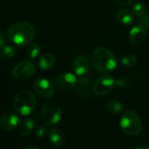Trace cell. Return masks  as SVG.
I'll return each mask as SVG.
<instances>
[{"label":"cell","instance_id":"obj_13","mask_svg":"<svg viewBox=\"0 0 149 149\" xmlns=\"http://www.w3.org/2000/svg\"><path fill=\"white\" fill-rule=\"evenodd\" d=\"M55 64V57L50 53H45L38 57L37 65L41 70H48L52 68Z\"/></svg>","mask_w":149,"mask_h":149},{"label":"cell","instance_id":"obj_20","mask_svg":"<svg viewBox=\"0 0 149 149\" xmlns=\"http://www.w3.org/2000/svg\"><path fill=\"white\" fill-rule=\"evenodd\" d=\"M121 64L126 68H132L137 63V57L132 54H127L121 58Z\"/></svg>","mask_w":149,"mask_h":149},{"label":"cell","instance_id":"obj_3","mask_svg":"<svg viewBox=\"0 0 149 149\" xmlns=\"http://www.w3.org/2000/svg\"><path fill=\"white\" fill-rule=\"evenodd\" d=\"M36 97L29 90H22L19 91L13 101L14 110L22 116H28L33 113L36 108Z\"/></svg>","mask_w":149,"mask_h":149},{"label":"cell","instance_id":"obj_21","mask_svg":"<svg viewBox=\"0 0 149 149\" xmlns=\"http://www.w3.org/2000/svg\"><path fill=\"white\" fill-rule=\"evenodd\" d=\"M132 13L136 17L140 19L146 13V8L142 3H136L132 6Z\"/></svg>","mask_w":149,"mask_h":149},{"label":"cell","instance_id":"obj_11","mask_svg":"<svg viewBox=\"0 0 149 149\" xmlns=\"http://www.w3.org/2000/svg\"><path fill=\"white\" fill-rule=\"evenodd\" d=\"M91 68V62L84 55H78L74 59L72 62V69L78 77L87 74Z\"/></svg>","mask_w":149,"mask_h":149},{"label":"cell","instance_id":"obj_7","mask_svg":"<svg viewBox=\"0 0 149 149\" xmlns=\"http://www.w3.org/2000/svg\"><path fill=\"white\" fill-rule=\"evenodd\" d=\"M116 86V82L112 77L108 74H104L98 77L92 84L91 91L96 96H105L109 94Z\"/></svg>","mask_w":149,"mask_h":149},{"label":"cell","instance_id":"obj_16","mask_svg":"<svg viewBox=\"0 0 149 149\" xmlns=\"http://www.w3.org/2000/svg\"><path fill=\"white\" fill-rule=\"evenodd\" d=\"M34 127H35V124H34V121L33 118H27L26 119H24L20 124H19V132L24 136V137H26V136H29L34 130Z\"/></svg>","mask_w":149,"mask_h":149},{"label":"cell","instance_id":"obj_22","mask_svg":"<svg viewBox=\"0 0 149 149\" xmlns=\"http://www.w3.org/2000/svg\"><path fill=\"white\" fill-rule=\"evenodd\" d=\"M116 82V86L120 87V88H125V87H128L131 84V81L128 77H118L117 80H115Z\"/></svg>","mask_w":149,"mask_h":149},{"label":"cell","instance_id":"obj_9","mask_svg":"<svg viewBox=\"0 0 149 149\" xmlns=\"http://www.w3.org/2000/svg\"><path fill=\"white\" fill-rule=\"evenodd\" d=\"M33 90L40 97L44 99H49L54 94V86L49 80L44 77H40L34 81Z\"/></svg>","mask_w":149,"mask_h":149},{"label":"cell","instance_id":"obj_29","mask_svg":"<svg viewBox=\"0 0 149 149\" xmlns=\"http://www.w3.org/2000/svg\"><path fill=\"white\" fill-rule=\"evenodd\" d=\"M0 149H2V148H1V147H0Z\"/></svg>","mask_w":149,"mask_h":149},{"label":"cell","instance_id":"obj_26","mask_svg":"<svg viewBox=\"0 0 149 149\" xmlns=\"http://www.w3.org/2000/svg\"><path fill=\"white\" fill-rule=\"evenodd\" d=\"M6 43V37L3 33L0 32V47L5 46Z\"/></svg>","mask_w":149,"mask_h":149},{"label":"cell","instance_id":"obj_1","mask_svg":"<svg viewBox=\"0 0 149 149\" xmlns=\"http://www.w3.org/2000/svg\"><path fill=\"white\" fill-rule=\"evenodd\" d=\"M6 36L12 43L22 47L29 45L33 40L36 36V28L29 22H15L8 27Z\"/></svg>","mask_w":149,"mask_h":149},{"label":"cell","instance_id":"obj_19","mask_svg":"<svg viewBox=\"0 0 149 149\" xmlns=\"http://www.w3.org/2000/svg\"><path fill=\"white\" fill-rule=\"evenodd\" d=\"M40 47L38 43H30L26 49V55L29 59H35L39 56Z\"/></svg>","mask_w":149,"mask_h":149},{"label":"cell","instance_id":"obj_25","mask_svg":"<svg viewBox=\"0 0 149 149\" xmlns=\"http://www.w3.org/2000/svg\"><path fill=\"white\" fill-rule=\"evenodd\" d=\"M45 133H46V126H41L37 131V136L39 138H42Z\"/></svg>","mask_w":149,"mask_h":149},{"label":"cell","instance_id":"obj_6","mask_svg":"<svg viewBox=\"0 0 149 149\" xmlns=\"http://www.w3.org/2000/svg\"><path fill=\"white\" fill-rule=\"evenodd\" d=\"M35 72V64L31 60H24L19 62L13 68L12 71V76L16 80H26L34 76Z\"/></svg>","mask_w":149,"mask_h":149},{"label":"cell","instance_id":"obj_24","mask_svg":"<svg viewBox=\"0 0 149 149\" xmlns=\"http://www.w3.org/2000/svg\"><path fill=\"white\" fill-rule=\"evenodd\" d=\"M113 1L119 6H122V7H125V6H130L133 0H113Z\"/></svg>","mask_w":149,"mask_h":149},{"label":"cell","instance_id":"obj_14","mask_svg":"<svg viewBox=\"0 0 149 149\" xmlns=\"http://www.w3.org/2000/svg\"><path fill=\"white\" fill-rule=\"evenodd\" d=\"M48 139L51 144L54 146H61L64 144L65 138L63 132L61 129L57 127H54L48 131Z\"/></svg>","mask_w":149,"mask_h":149},{"label":"cell","instance_id":"obj_15","mask_svg":"<svg viewBox=\"0 0 149 149\" xmlns=\"http://www.w3.org/2000/svg\"><path fill=\"white\" fill-rule=\"evenodd\" d=\"M117 19H118V22H120L121 24H123L125 26H129L134 22L135 15L132 13V11H130L126 8H122L118 11Z\"/></svg>","mask_w":149,"mask_h":149},{"label":"cell","instance_id":"obj_10","mask_svg":"<svg viewBox=\"0 0 149 149\" xmlns=\"http://www.w3.org/2000/svg\"><path fill=\"white\" fill-rule=\"evenodd\" d=\"M19 124V117L13 111L5 112L0 117V126L6 132H12L15 130Z\"/></svg>","mask_w":149,"mask_h":149},{"label":"cell","instance_id":"obj_28","mask_svg":"<svg viewBox=\"0 0 149 149\" xmlns=\"http://www.w3.org/2000/svg\"><path fill=\"white\" fill-rule=\"evenodd\" d=\"M23 149H40V148L37 146H26Z\"/></svg>","mask_w":149,"mask_h":149},{"label":"cell","instance_id":"obj_23","mask_svg":"<svg viewBox=\"0 0 149 149\" xmlns=\"http://www.w3.org/2000/svg\"><path fill=\"white\" fill-rule=\"evenodd\" d=\"M139 21L142 26H144L146 29H149V13H146L143 17H141L139 19Z\"/></svg>","mask_w":149,"mask_h":149},{"label":"cell","instance_id":"obj_18","mask_svg":"<svg viewBox=\"0 0 149 149\" xmlns=\"http://www.w3.org/2000/svg\"><path fill=\"white\" fill-rule=\"evenodd\" d=\"M15 54H16V49L13 46L5 45L0 47V59L9 60L14 57Z\"/></svg>","mask_w":149,"mask_h":149},{"label":"cell","instance_id":"obj_4","mask_svg":"<svg viewBox=\"0 0 149 149\" xmlns=\"http://www.w3.org/2000/svg\"><path fill=\"white\" fill-rule=\"evenodd\" d=\"M119 126L126 135L136 136L142 130V121L134 111L127 110L121 115Z\"/></svg>","mask_w":149,"mask_h":149},{"label":"cell","instance_id":"obj_12","mask_svg":"<svg viewBox=\"0 0 149 149\" xmlns=\"http://www.w3.org/2000/svg\"><path fill=\"white\" fill-rule=\"evenodd\" d=\"M147 35V30L146 28L140 25L134 26L129 32L128 34V39L129 42L132 46H139L144 42Z\"/></svg>","mask_w":149,"mask_h":149},{"label":"cell","instance_id":"obj_2","mask_svg":"<svg viewBox=\"0 0 149 149\" xmlns=\"http://www.w3.org/2000/svg\"><path fill=\"white\" fill-rule=\"evenodd\" d=\"M91 62L97 71L110 73L116 68L118 60L116 55L110 49L104 47H99L92 52Z\"/></svg>","mask_w":149,"mask_h":149},{"label":"cell","instance_id":"obj_5","mask_svg":"<svg viewBox=\"0 0 149 149\" xmlns=\"http://www.w3.org/2000/svg\"><path fill=\"white\" fill-rule=\"evenodd\" d=\"M40 117L46 125H54L61 119V108L57 103L54 101H48L42 105Z\"/></svg>","mask_w":149,"mask_h":149},{"label":"cell","instance_id":"obj_8","mask_svg":"<svg viewBox=\"0 0 149 149\" xmlns=\"http://www.w3.org/2000/svg\"><path fill=\"white\" fill-rule=\"evenodd\" d=\"M78 79L72 73H62L54 81V86L61 91H70L76 89Z\"/></svg>","mask_w":149,"mask_h":149},{"label":"cell","instance_id":"obj_27","mask_svg":"<svg viewBox=\"0 0 149 149\" xmlns=\"http://www.w3.org/2000/svg\"><path fill=\"white\" fill-rule=\"evenodd\" d=\"M134 149H149V146H146V145H141V146H136Z\"/></svg>","mask_w":149,"mask_h":149},{"label":"cell","instance_id":"obj_17","mask_svg":"<svg viewBox=\"0 0 149 149\" xmlns=\"http://www.w3.org/2000/svg\"><path fill=\"white\" fill-rule=\"evenodd\" d=\"M105 109L110 114L117 115L124 111V104L118 100H110L106 103Z\"/></svg>","mask_w":149,"mask_h":149}]
</instances>
